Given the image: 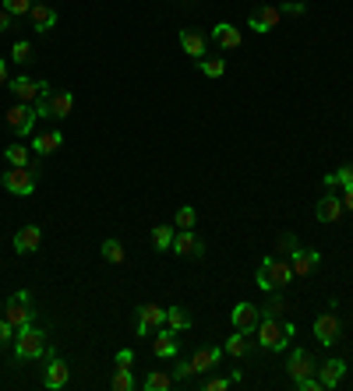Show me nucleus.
Segmentation results:
<instances>
[{
  "mask_svg": "<svg viewBox=\"0 0 353 391\" xmlns=\"http://www.w3.org/2000/svg\"><path fill=\"white\" fill-rule=\"evenodd\" d=\"M113 363H117V366H128V370H131V366H135V349H117Z\"/></svg>",
  "mask_w": 353,
  "mask_h": 391,
  "instance_id": "79ce46f5",
  "label": "nucleus"
},
{
  "mask_svg": "<svg viewBox=\"0 0 353 391\" xmlns=\"http://www.w3.org/2000/svg\"><path fill=\"white\" fill-rule=\"evenodd\" d=\"M15 335H18V328L8 317H0V352H4L8 345H15Z\"/></svg>",
  "mask_w": 353,
  "mask_h": 391,
  "instance_id": "c9c22d12",
  "label": "nucleus"
},
{
  "mask_svg": "<svg viewBox=\"0 0 353 391\" xmlns=\"http://www.w3.org/2000/svg\"><path fill=\"white\" fill-rule=\"evenodd\" d=\"M283 15H290V18H300L304 11H307V4H300V0H286V4L279 8Z\"/></svg>",
  "mask_w": 353,
  "mask_h": 391,
  "instance_id": "a19ab883",
  "label": "nucleus"
},
{
  "mask_svg": "<svg viewBox=\"0 0 353 391\" xmlns=\"http://www.w3.org/2000/svg\"><path fill=\"white\" fill-rule=\"evenodd\" d=\"M177 380H173V373H163V370H152L145 380H142V387L145 391H170Z\"/></svg>",
  "mask_w": 353,
  "mask_h": 391,
  "instance_id": "cd10ccee",
  "label": "nucleus"
},
{
  "mask_svg": "<svg viewBox=\"0 0 353 391\" xmlns=\"http://www.w3.org/2000/svg\"><path fill=\"white\" fill-rule=\"evenodd\" d=\"M342 373H346V363H342V359H325V363L318 366V380H321V387H325V391L339 387Z\"/></svg>",
  "mask_w": 353,
  "mask_h": 391,
  "instance_id": "6ab92c4d",
  "label": "nucleus"
},
{
  "mask_svg": "<svg viewBox=\"0 0 353 391\" xmlns=\"http://www.w3.org/2000/svg\"><path fill=\"white\" fill-rule=\"evenodd\" d=\"M279 18H283V11H279V8H272V4H261L258 11H251L247 25H251L258 36H268V32L279 25Z\"/></svg>",
  "mask_w": 353,
  "mask_h": 391,
  "instance_id": "f8f14e48",
  "label": "nucleus"
},
{
  "mask_svg": "<svg viewBox=\"0 0 353 391\" xmlns=\"http://www.w3.org/2000/svg\"><path fill=\"white\" fill-rule=\"evenodd\" d=\"M339 198H342V212H353V187H349V191H342Z\"/></svg>",
  "mask_w": 353,
  "mask_h": 391,
  "instance_id": "49530a36",
  "label": "nucleus"
},
{
  "mask_svg": "<svg viewBox=\"0 0 353 391\" xmlns=\"http://www.w3.org/2000/svg\"><path fill=\"white\" fill-rule=\"evenodd\" d=\"M173 226H152V243H156V250H170V243H173Z\"/></svg>",
  "mask_w": 353,
  "mask_h": 391,
  "instance_id": "473e14b6",
  "label": "nucleus"
},
{
  "mask_svg": "<svg viewBox=\"0 0 353 391\" xmlns=\"http://www.w3.org/2000/svg\"><path fill=\"white\" fill-rule=\"evenodd\" d=\"M163 324H166V310H163V307H156V303H145V307H138V324H135V331H138L142 338L156 335Z\"/></svg>",
  "mask_w": 353,
  "mask_h": 391,
  "instance_id": "6e6552de",
  "label": "nucleus"
},
{
  "mask_svg": "<svg viewBox=\"0 0 353 391\" xmlns=\"http://www.w3.org/2000/svg\"><path fill=\"white\" fill-rule=\"evenodd\" d=\"M170 250L173 254H180V257H205V240L194 233V229H180V233H173V243H170Z\"/></svg>",
  "mask_w": 353,
  "mask_h": 391,
  "instance_id": "0eeeda50",
  "label": "nucleus"
},
{
  "mask_svg": "<svg viewBox=\"0 0 353 391\" xmlns=\"http://www.w3.org/2000/svg\"><path fill=\"white\" fill-rule=\"evenodd\" d=\"M47 352H50V342H47L43 328H36V324L18 328V335H15V359H43Z\"/></svg>",
  "mask_w": 353,
  "mask_h": 391,
  "instance_id": "f03ea898",
  "label": "nucleus"
},
{
  "mask_svg": "<svg viewBox=\"0 0 353 391\" xmlns=\"http://www.w3.org/2000/svg\"><path fill=\"white\" fill-rule=\"evenodd\" d=\"M293 278H297V275H293V264H290L286 257H279V254L261 257V264H258V271H254V286H258L261 293H279V289H286Z\"/></svg>",
  "mask_w": 353,
  "mask_h": 391,
  "instance_id": "f257e3e1",
  "label": "nucleus"
},
{
  "mask_svg": "<svg viewBox=\"0 0 353 391\" xmlns=\"http://www.w3.org/2000/svg\"><path fill=\"white\" fill-rule=\"evenodd\" d=\"M318 219H321V222H339V219H342V198H339L335 191H325V194L318 198Z\"/></svg>",
  "mask_w": 353,
  "mask_h": 391,
  "instance_id": "f3484780",
  "label": "nucleus"
},
{
  "mask_svg": "<svg viewBox=\"0 0 353 391\" xmlns=\"http://www.w3.org/2000/svg\"><path fill=\"white\" fill-rule=\"evenodd\" d=\"M297 247H300V243H297V236H293V233H286V236L279 240V250H275V254H293Z\"/></svg>",
  "mask_w": 353,
  "mask_h": 391,
  "instance_id": "c03bdc74",
  "label": "nucleus"
},
{
  "mask_svg": "<svg viewBox=\"0 0 353 391\" xmlns=\"http://www.w3.org/2000/svg\"><path fill=\"white\" fill-rule=\"evenodd\" d=\"M152 338H156V342H152V356H159V359H173V356L180 352V338H177V331H173L170 324L159 328Z\"/></svg>",
  "mask_w": 353,
  "mask_h": 391,
  "instance_id": "ddd939ff",
  "label": "nucleus"
},
{
  "mask_svg": "<svg viewBox=\"0 0 353 391\" xmlns=\"http://www.w3.org/2000/svg\"><path fill=\"white\" fill-rule=\"evenodd\" d=\"M32 4H36V0H4V8L15 15V18H22V15H29L32 11Z\"/></svg>",
  "mask_w": 353,
  "mask_h": 391,
  "instance_id": "58836bf2",
  "label": "nucleus"
},
{
  "mask_svg": "<svg viewBox=\"0 0 353 391\" xmlns=\"http://www.w3.org/2000/svg\"><path fill=\"white\" fill-rule=\"evenodd\" d=\"M254 331H258V345L268 349V352H283V349L290 345V335H286V328H283V317H261Z\"/></svg>",
  "mask_w": 353,
  "mask_h": 391,
  "instance_id": "20e7f679",
  "label": "nucleus"
},
{
  "mask_svg": "<svg viewBox=\"0 0 353 391\" xmlns=\"http://www.w3.org/2000/svg\"><path fill=\"white\" fill-rule=\"evenodd\" d=\"M335 187H342V191H349V187H353V166H349V162L325 177V191H335Z\"/></svg>",
  "mask_w": 353,
  "mask_h": 391,
  "instance_id": "393cba45",
  "label": "nucleus"
},
{
  "mask_svg": "<svg viewBox=\"0 0 353 391\" xmlns=\"http://www.w3.org/2000/svg\"><path fill=\"white\" fill-rule=\"evenodd\" d=\"M290 310V303H286V296H279V293H272L268 296V303L261 307V317H283Z\"/></svg>",
  "mask_w": 353,
  "mask_h": 391,
  "instance_id": "2f4dec72",
  "label": "nucleus"
},
{
  "mask_svg": "<svg viewBox=\"0 0 353 391\" xmlns=\"http://www.w3.org/2000/svg\"><path fill=\"white\" fill-rule=\"evenodd\" d=\"M61 145H64V134H61V131H47V134H36V141H32L36 155H54V152H57Z\"/></svg>",
  "mask_w": 353,
  "mask_h": 391,
  "instance_id": "b1692460",
  "label": "nucleus"
},
{
  "mask_svg": "<svg viewBox=\"0 0 353 391\" xmlns=\"http://www.w3.org/2000/svg\"><path fill=\"white\" fill-rule=\"evenodd\" d=\"M4 159H8V166H29V162H32V152H29L25 145H8Z\"/></svg>",
  "mask_w": 353,
  "mask_h": 391,
  "instance_id": "7c9ffc66",
  "label": "nucleus"
},
{
  "mask_svg": "<svg viewBox=\"0 0 353 391\" xmlns=\"http://www.w3.org/2000/svg\"><path fill=\"white\" fill-rule=\"evenodd\" d=\"M39 243H43V229H39V226H22V229L15 233V250H18V254H36Z\"/></svg>",
  "mask_w": 353,
  "mask_h": 391,
  "instance_id": "a211bd4d",
  "label": "nucleus"
},
{
  "mask_svg": "<svg viewBox=\"0 0 353 391\" xmlns=\"http://www.w3.org/2000/svg\"><path fill=\"white\" fill-rule=\"evenodd\" d=\"M75 110V96L71 92H54L50 96V117H68Z\"/></svg>",
  "mask_w": 353,
  "mask_h": 391,
  "instance_id": "bb28decb",
  "label": "nucleus"
},
{
  "mask_svg": "<svg viewBox=\"0 0 353 391\" xmlns=\"http://www.w3.org/2000/svg\"><path fill=\"white\" fill-rule=\"evenodd\" d=\"M194 370H191V359H177V366H173V380L180 384V380H187Z\"/></svg>",
  "mask_w": 353,
  "mask_h": 391,
  "instance_id": "ea45409f",
  "label": "nucleus"
},
{
  "mask_svg": "<svg viewBox=\"0 0 353 391\" xmlns=\"http://www.w3.org/2000/svg\"><path fill=\"white\" fill-rule=\"evenodd\" d=\"M230 321H233V331L251 335V331L258 328V321H261V307H254V303H237V307L230 310Z\"/></svg>",
  "mask_w": 353,
  "mask_h": 391,
  "instance_id": "1a4fd4ad",
  "label": "nucleus"
},
{
  "mask_svg": "<svg viewBox=\"0 0 353 391\" xmlns=\"http://www.w3.org/2000/svg\"><path fill=\"white\" fill-rule=\"evenodd\" d=\"M99 254H103L106 264H124V247H120V240H106Z\"/></svg>",
  "mask_w": 353,
  "mask_h": 391,
  "instance_id": "72a5a7b5",
  "label": "nucleus"
},
{
  "mask_svg": "<svg viewBox=\"0 0 353 391\" xmlns=\"http://www.w3.org/2000/svg\"><path fill=\"white\" fill-rule=\"evenodd\" d=\"M113 391H135V377H131V370L128 366H117V373H113Z\"/></svg>",
  "mask_w": 353,
  "mask_h": 391,
  "instance_id": "f704fd0d",
  "label": "nucleus"
},
{
  "mask_svg": "<svg viewBox=\"0 0 353 391\" xmlns=\"http://www.w3.org/2000/svg\"><path fill=\"white\" fill-rule=\"evenodd\" d=\"M166 324H170L173 331H187V328L194 324V317L187 314V307H166Z\"/></svg>",
  "mask_w": 353,
  "mask_h": 391,
  "instance_id": "a878e982",
  "label": "nucleus"
},
{
  "mask_svg": "<svg viewBox=\"0 0 353 391\" xmlns=\"http://www.w3.org/2000/svg\"><path fill=\"white\" fill-rule=\"evenodd\" d=\"M29 18H32V29L36 32H50L54 25H57V8H50V4H43V0H36L32 4V11H29Z\"/></svg>",
  "mask_w": 353,
  "mask_h": 391,
  "instance_id": "dca6fc26",
  "label": "nucleus"
},
{
  "mask_svg": "<svg viewBox=\"0 0 353 391\" xmlns=\"http://www.w3.org/2000/svg\"><path fill=\"white\" fill-rule=\"evenodd\" d=\"M71 380V370H68V363L61 359V356H47V377H43V384L50 387V391H57V387H64Z\"/></svg>",
  "mask_w": 353,
  "mask_h": 391,
  "instance_id": "4468645a",
  "label": "nucleus"
},
{
  "mask_svg": "<svg viewBox=\"0 0 353 391\" xmlns=\"http://www.w3.org/2000/svg\"><path fill=\"white\" fill-rule=\"evenodd\" d=\"M198 71H202L205 78H223L226 60H223V57H202V60H198Z\"/></svg>",
  "mask_w": 353,
  "mask_h": 391,
  "instance_id": "c756f323",
  "label": "nucleus"
},
{
  "mask_svg": "<svg viewBox=\"0 0 353 391\" xmlns=\"http://www.w3.org/2000/svg\"><path fill=\"white\" fill-rule=\"evenodd\" d=\"M0 184H4V191L18 194V198H29L39 184V166L29 162V166H11L4 177H0Z\"/></svg>",
  "mask_w": 353,
  "mask_h": 391,
  "instance_id": "7ed1b4c3",
  "label": "nucleus"
},
{
  "mask_svg": "<svg viewBox=\"0 0 353 391\" xmlns=\"http://www.w3.org/2000/svg\"><path fill=\"white\" fill-rule=\"evenodd\" d=\"M290 264H293V275H297V278H307V275L321 264V254H318V250H300V247H297V250L290 254Z\"/></svg>",
  "mask_w": 353,
  "mask_h": 391,
  "instance_id": "2eb2a0df",
  "label": "nucleus"
},
{
  "mask_svg": "<svg viewBox=\"0 0 353 391\" xmlns=\"http://www.w3.org/2000/svg\"><path fill=\"white\" fill-rule=\"evenodd\" d=\"M36 106L32 103H15L11 110H8V127L18 134V138H29L32 134V127H36Z\"/></svg>",
  "mask_w": 353,
  "mask_h": 391,
  "instance_id": "423d86ee",
  "label": "nucleus"
},
{
  "mask_svg": "<svg viewBox=\"0 0 353 391\" xmlns=\"http://www.w3.org/2000/svg\"><path fill=\"white\" fill-rule=\"evenodd\" d=\"M11 60H15V64H29V60H32V43H29V39H18L15 50H11Z\"/></svg>",
  "mask_w": 353,
  "mask_h": 391,
  "instance_id": "e433bc0d",
  "label": "nucleus"
},
{
  "mask_svg": "<svg viewBox=\"0 0 353 391\" xmlns=\"http://www.w3.org/2000/svg\"><path fill=\"white\" fill-rule=\"evenodd\" d=\"M4 317H8L15 328H25V324H32L36 310H32V296H29V289H22V293H15V296L8 300V307H4Z\"/></svg>",
  "mask_w": 353,
  "mask_h": 391,
  "instance_id": "39448f33",
  "label": "nucleus"
},
{
  "mask_svg": "<svg viewBox=\"0 0 353 391\" xmlns=\"http://www.w3.org/2000/svg\"><path fill=\"white\" fill-rule=\"evenodd\" d=\"M0 314H4V303H0Z\"/></svg>",
  "mask_w": 353,
  "mask_h": 391,
  "instance_id": "09e8293b",
  "label": "nucleus"
},
{
  "mask_svg": "<svg viewBox=\"0 0 353 391\" xmlns=\"http://www.w3.org/2000/svg\"><path fill=\"white\" fill-rule=\"evenodd\" d=\"M0 85H8V64L0 60Z\"/></svg>",
  "mask_w": 353,
  "mask_h": 391,
  "instance_id": "de8ad7c7",
  "label": "nucleus"
},
{
  "mask_svg": "<svg viewBox=\"0 0 353 391\" xmlns=\"http://www.w3.org/2000/svg\"><path fill=\"white\" fill-rule=\"evenodd\" d=\"M180 46L187 57H198V60L205 57V36L198 29H180Z\"/></svg>",
  "mask_w": 353,
  "mask_h": 391,
  "instance_id": "4be33fe9",
  "label": "nucleus"
},
{
  "mask_svg": "<svg viewBox=\"0 0 353 391\" xmlns=\"http://www.w3.org/2000/svg\"><path fill=\"white\" fill-rule=\"evenodd\" d=\"M286 373H290V380H300V377L318 373V363H314V356L307 349H293L290 359H286Z\"/></svg>",
  "mask_w": 353,
  "mask_h": 391,
  "instance_id": "9b49d317",
  "label": "nucleus"
},
{
  "mask_svg": "<svg viewBox=\"0 0 353 391\" xmlns=\"http://www.w3.org/2000/svg\"><path fill=\"white\" fill-rule=\"evenodd\" d=\"M223 352H230V356H247V352H251L247 335H244V331H233V335L223 342Z\"/></svg>",
  "mask_w": 353,
  "mask_h": 391,
  "instance_id": "c85d7f7f",
  "label": "nucleus"
},
{
  "mask_svg": "<svg viewBox=\"0 0 353 391\" xmlns=\"http://www.w3.org/2000/svg\"><path fill=\"white\" fill-rule=\"evenodd\" d=\"M11 25H15V15H11L8 8H0V32H8Z\"/></svg>",
  "mask_w": 353,
  "mask_h": 391,
  "instance_id": "a18cd8bd",
  "label": "nucleus"
},
{
  "mask_svg": "<svg viewBox=\"0 0 353 391\" xmlns=\"http://www.w3.org/2000/svg\"><path fill=\"white\" fill-rule=\"evenodd\" d=\"M314 338H318L321 345H335V342L342 338V321H339L335 314H318V317H314Z\"/></svg>",
  "mask_w": 353,
  "mask_h": 391,
  "instance_id": "9d476101",
  "label": "nucleus"
},
{
  "mask_svg": "<svg viewBox=\"0 0 353 391\" xmlns=\"http://www.w3.org/2000/svg\"><path fill=\"white\" fill-rule=\"evenodd\" d=\"M8 89L22 99V103H36L39 99V92H43V82H32V78H15V82H8Z\"/></svg>",
  "mask_w": 353,
  "mask_h": 391,
  "instance_id": "412c9836",
  "label": "nucleus"
},
{
  "mask_svg": "<svg viewBox=\"0 0 353 391\" xmlns=\"http://www.w3.org/2000/svg\"><path fill=\"white\" fill-rule=\"evenodd\" d=\"M194 222H198V212H194L191 205H184V208L177 212V226H180V229H194Z\"/></svg>",
  "mask_w": 353,
  "mask_h": 391,
  "instance_id": "4c0bfd02",
  "label": "nucleus"
},
{
  "mask_svg": "<svg viewBox=\"0 0 353 391\" xmlns=\"http://www.w3.org/2000/svg\"><path fill=\"white\" fill-rule=\"evenodd\" d=\"M212 39L223 46V50H237L240 43H244V36H240V29H233L230 22H219L216 29H212Z\"/></svg>",
  "mask_w": 353,
  "mask_h": 391,
  "instance_id": "aec40b11",
  "label": "nucleus"
},
{
  "mask_svg": "<svg viewBox=\"0 0 353 391\" xmlns=\"http://www.w3.org/2000/svg\"><path fill=\"white\" fill-rule=\"evenodd\" d=\"M230 384H233V380H230V377H209V380H205V384H202V387H205V391H226V387H230Z\"/></svg>",
  "mask_w": 353,
  "mask_h": 391,
  "instance_id": "37998d69",
  "label": "nucleus"
},
{
  "mask_svg": "<svg viewBox=\"0 0 353 391\" xmlns=\"http://www.w3.org/2000/svg\"><path fill=\"white\" fill-rule=\"evenodd\" d=\"M219 359H223V349H216V345H212V349H198V352L191 356V370H194V373H209Z\"/></svg>",
  "mask_w": 353,
  "mask_h": 391,
  "instance_id": "5701e85b",
  "label": "nucleus"
}]
</instances>
